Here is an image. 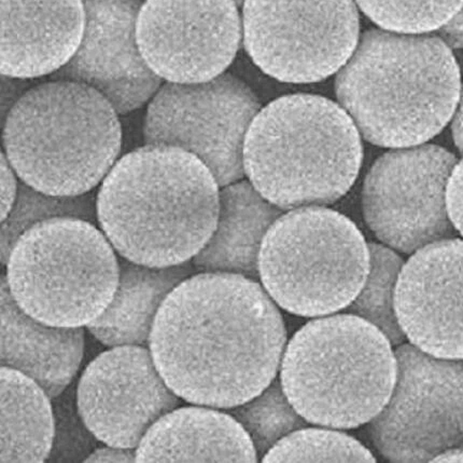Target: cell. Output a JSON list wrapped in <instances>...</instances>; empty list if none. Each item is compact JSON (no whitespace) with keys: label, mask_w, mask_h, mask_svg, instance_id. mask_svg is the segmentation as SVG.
I'll list each match as a JSON object with an SVG mask.
<instances>
[{"label":"cell","mask_w":463,"mask_h":463,"mask_svg":"<svg viewBox=\"0 0 463 463\" xmlns=\"http://www.w3.org/2000/svg\"><path fill=\"white\" fill-rule=\"evenodd\" d=\"M286 343L279 304L258 280L199 271L161 304L149 350L180 399L231 410L278 378Z\"/></svg>","instance_id":"6da1fadb"},{"label":"cell","mask_w":463,"mask_h":463,"mask_svg":"<svg viewBox=\"0 0 463 463\" xmlns=\"http://www.w3.org/2000/svg\"><path fill=\"white\" fill-rule=\"evenodd\" d=\"M220 186L199 158L146 144L116 162L98 191V222L116 252L144 266L192 262L216 229Z\"/></svg>","instance_id":"7a4b0ae2"},{"label":"cell","mask_w":463,"mask_h":463,"mask_svg":"<svg viewBox=\"0 0 463 463\" xmlns=\"http://www.w3.org/2000/svg\"><path fill=\"white\" fill-rule=\"evenodd\" d=\"M460 92L453 53L428 33L372 28L335 78L338 104L361 137L392 150L436 137L453 120Z\"/></svg>","instance_id":"3957f363"},{"label":"cell","mask_w":463,"mask_h":463,"mask_svg":"<svg viewBox=\"0 0 463 463\" xmlns=\"http://www.w3.org/2000/svg\"><path fill=\"white\" fill-rule=\"evenodd\" d=\"M363 158L361 134L347 111L314 94L286 95L262 107L242 154L247 179L285 212L340 200Z\"/></svg>","instance_id":"277c9868"},{"label":"cell","mask_w":463,"mask_h":463,"mask_svg":"<svg viewBox=\"0 0 463 463\" xmlns=\"http://www.w3.org/2000/svg\"><path fill=\"white\" fill-rule=\"evenodd\" d=\"M4 152L22 182L43 193H91L118 160V114L99 92L52 79L35 84L3 122Z\"/></svg>","instance_id":"5b68a950"},{"label":"cell","mask_w":463,"mask_h":463,"mask_svg":"<svg viewBox=\"0 0 463 463\" xmlns=\"http://www.w3.org/2000/svg\"><path fill=\"white\" fill-rule=\"evenodd\" d=\"M282 389L313 425L354 429L369 423L392 398L398 376L393 344L353 313L308 322L287 344Z\"/></svg>","instance_id":"8992f818"},{"label":"cell","mask_w":463,"mask_h":463,"mask_svg":"<svg viewBox=\"0 0 463 463\" xmlns=\"http://www.w3.org/2000/svg\"><path fill=\"white\" fill-rule=\"evenodd\" d=\"M5 266L18 306L42 323L67 329L98 320L120 276L116 250L103 231L72 217L32 226L15 241Z\"/></svg>","instance_id":"52a82bcc"},{"label":"cell","mask_w":463,"mask_h":463,"mask_svg":"<svg viewBox=\"0 0 463 463\" xmlns=\"http://www.w3.org/2000/svg\"><path fill=\"white\" fill-rule=\"evenodd\" d=\"M369 270L364 235L352 220L326 207L282 213L259 256L265 291L286 312L307 318L346 310Z\"/></svg>","instance_id":"ba28073f"},{"label":"cell","mask_w":463,"mask_h":463,"mask_svg":"<svg viewBox=\"0 0 463 463\" xmlns=\"http://www.w3.org/2000/svg\"><path fill=\"white\" fill-rule=\"evenodd\" d=\"M241 21L253 63L287 83L335 75L360 39L355 0H245Z\"/></svg>","instance_id":"9c48e42d"},{"label":"cell","mask_w":463,"mask_h":463,"mask_svg":"<svg viewBox=\"0 0 463 463\" xmlns=\"http://www.w3.org/2000/svg\"><path fill=\"white\" fill-rule=\"evenodd\" d=\"M261 101L225 72L205 82H165L149 101L146 144L178 147L199 158L220 186L244 179V144Z\"/></svg>","instance_id":"30bf717a"},{"label":"cell","mask_w":463,"mask_h":463,"mask_svg":"<svg viewBox=\"0 0 463 463\" xmlns=\"http://www.w3.org/2000/svg\"><path fill=\"white\" fill-rule=\"evenodd\" d=\"M397 381L368 432L392 462H431L463 446V360L433 357L411 343L394 350Z\"/></svg>","instance_id":"8fae6325"},{"label":"cell","mask_w":463,"mask_h":463,"mask_svg":"<svg viewBox=\"0 0 463 463\" xmlns=\"http://www.w3.org/2000/svg\"><path fill=\"white\" fill-rule=\"evenodd\" d=\"M457 161L443 147L425 143L393 149L373 163L364 183L363 210L383 245L413 254L456 238L446 194Z\"/></svg>","instance_id":"7c38bea8"},{"label":"cell","mask_w":463,"mask_h":463,"mask_svg":"<svg viewBox=\"0 0 463 463\" xmlns=\"http://www.w3.org/2000/svg\"><path fill=\"white\" fill-rule=\"evenodd\" d=\"M137 35L146 63L162 81L205 82L234 61L242 21L234 0H146Z\"/></svg>","instance_id":"4fadbf2b"},{"label":"cell","mask_w":463,"mask_h":463,"mask_svg":"<svg viewBox=\"0 0 463 463\" xmlns=\"http://www.w3.org/2000/svg\"><path fill=\"white\" fill-rule=\"evenodd\" d=\"M76 402L83 422L99 442L132 449L180 404L150 350L141 346L112 347L94 359L79 381Z\"/></svg>","instance_id":"5bb4252c"},{"label":"cell","mask_w":463,"mask_h":463,"mask_svg":"<svg viewBox=\"0 0 463 463\" xmlns=\"http://www.w3.org/2000/svg\"><path fill=\"white\" fill-rule=\"evenodd\" d=\"M141 0H84L86 30L77 53L51 76L87 84L109 101L118 115L140 109L162 86L137 43Z\"/></svg>","instance_id":"9a60e30c"},{"label":"cell","mask_w":463,"mask_h":463,"mask_svg":"<svg viewBox=\"0 0 463 463\" xmlns=\"http://www.w3.org/2000/svg\"><path fill=\"white\" fill-rule=\"evenodd\" d=\"M394 309L413 346L463 360V240H440L411 254L399 275Z\"/></svg>","instance_id":"2e32d148"},{"label":"cell","mask_w":463,"mask_h":463,"mask_svg":"<svg viewBox=\"0 0 463 463\" xmlns=\"http://www.w3.org/2000/svg\"><path fill=\"white\" fill-rule=\"evenodd\" d=\"M86 24L84 0H2V75H54L76 54Z\"/></svg>","instance_id":"e0dca14e"},{"label":"cell","mask_w":463,"mask_h":463,"mask_svg":"<svg viewBox=\"0 0 463 463\" xmlns=\"http://www.w3.org/2000/svg\"><path fill=\"white\" fill-rule=\"evenodd\" d=\"M2 366L24 372L51 400L70 387L83 359L82 327L50 326L28 315L15 303L7 276L0 285Z\"/></svg>","instance_id":"ac0fdd59"},{"label":"cell","mask_w":463,"mask_h":463,"mask_svg":"<svg viewBox=\"0 0 463 463\" xmlns=\"http://www.w3.org/2000/svg\"><path fill=\"white\" fill-rule=\"evenodd\" d=\"M255 445L230 413L217 409L169 411L145 434L137 462H257Z\"/></svg>","instance_id":"d6986e66"},{"label":"cell","mask_w":463,"mask_h":463,"mask_svg":"<svg viewBox=\"0 0 463 463\" xmlns=\"http://www.w3.org/2000/svg\"><path fill=\"white\" fill-rule=\"evenodd\" d=\"M241 179L220 188L219 217L212 238L192 259L196 271L229 273L259 280V256L265 236L282 213Z\"/></svg>","instance_id":"ffe728a7"},{"label":"cell","mask_w":463,"mask_h":463,"mask_svg":"<svg viewBox=\"0 0 463 463\" xmlns=\"http://www.w3.org/2000/svg\"><path fill=\"white\" fill-rule=\"evenodd\" d=\"M120 276L114 299L98 320L87 326L109 347L149 344L152 326L168 294L194 275L192 262L156 268L118 258Z\"/></svg>","instance_id":"44dd1931"},{"label":"cell","mask_w":463,"mask_h":463,"mask_svg":"<svg viewBox=\"0 0 463 463\" xmlns=\"http://www.w3.org/2000/svg\"><path fill=\"white\" fill-rule=\"evenodd\" d=\"M2 455L0 462H43L55 437L49 395L35 381L2 366Z\"/></svg>","instance_id":"7402d4cb"},{"label":"cell","mask_w":463,"mask_h":463,"mask_svg":"<svg viewBox=\"0 0 463 463\" xmlns=\"http://www.w3.org/2000/svg\"><path fill=\"white\" fill-rule=\"evenodd\" d=\"M369 275L346 313L368 320L398 347L406 341L394 309L395 289L404 261L399 252L385 245L369 244Z\"/></svg>","instance_id":"603a6c76"},{"label":"cell","mask_w":463,"mask_h":463,"mask_svg":"<svg viewBox=\"0 0 463 463\" xmlns=\"http://www.w3.org/2000/svg\"><path fill=\"white\" fill-rule=\"evenodd\" d=\"M72 217L98 222V193L64 197L43 193L22 182L18 199L7 219L2 223V263L7 264L9 254L19 236L32 226L52 218Z\"/></svg>","instance_id":"cb8c5ba5"},{"label":"cell","mask_w":463,"mask_h":463,"mask_svg":"<svg viewBox=\"0 0 463 463\" xmlns=\"http://www.w3.org/2000/svg\"><path fill=\"white\" fill-rule=\"evenodd\" d=\"M229 410L245 429L261 459L280 439L308 425L288 400L279 378L256 398Z\"/></svg>","instance_id":"d4e9b609"},{"label":"cell","mask_w":463,"mask_h":463,"mask_svg":"<svg viewBox=\"0 0 463 463\" xmlns=\"http://www.w3.org/2000/svg\"><path fill=\"white\" fill-rule=\"evenodd\" d=\"M263 462H375L358 439L331 428H302L275 444Z\"/></svg>","instance_id":"484cf974"},{"label":"cell","mask_w":463,"mask_h":463,"mask_svg":"<svg viewBox=\"0 0 463 463\" xmlns=\"http://www.w3.org/2000/svg\"><path fill=\"white\" fill-rule=\"evenodd\" d=\"M383 30L427 34L439 30L462 7L463 0H355Z\"/></svg>","instance_id":"4316f807"},{"label":"cell","mask_w":463,"mask_h":463,"mask_svg":"<svg viewBox=\"0 0 463 463\" xmlns=\"http://www.w3.org/2000/svg\"><path fill=\"white\" fill-rule=\"evenodd\" d=\"M54 400L55 437L49 459L53 462L84 461L96 449V439L83 422L66 391Z\"/></svg>","instance_id":"83f0119b"},{"label":"cell","mask_w":463,"mask_h":463,"mask_svg":"<svg viewBox=\"0 0 463 463\" xmlns=\"http://www.w3.org/2000/svg\"><path fill=\"white\" fill-rule=\"evenodd\" d=\"M446 202H448L451 223H453L457 233L463 236V159L457 161L454 170L451 172Z\"/></svg>","instance_id":"f1b7e54d"},{"label":"cell","mask_w":463,"mask_h":463,"mask_svg":"<svg viewBox=\"0 0 463 463\" xmlns=\"http://www.w3.org/2000/svg\"><path fill=\"white\" fill-rule=\"evenodd\" d=\"M21 179L11 166L7 156L2 154V223L7 219L18 199Z\"/></svg>","instance_id":"f546056e"},{"label":"cell","mask_w":463,"mask_h":463,"mask_svg":"<svg viewBox=\"0 0 463 463\" xmlns=\"http://www.w3.org/2000/svg\"><path fill=\"white\" fill-rule=\"evenodd\" d=\"M30 79L2 75V120L8 116L20 99L32 88Z\"/></svg>","instance_id":"4dcf8cb0"},{"label":"cell","mask_w":463,"mask_h":463,"mask_svg":"<svg viewBox=\"0 0 463 463\" xmlns=\"http://www.w3.org/2000/svg\"><path fill=\"white\" fill-rule=\"evenodd\" d=\"M84 462H137V450L107 445L96 449Z\"/></svg>","instance_id":"1f68e13d"},{"label":"cell","mask_w":463,"mask_h":463,"mask_svg":"<svg viewBox=\"0 0 463 463\" xmlns=\"http://www.w3.org/2000/svg\"><path fill=\"white\" fill-rule=\"evenodd\" d=\"M439 33L450 49H463V5L458 13L439 28Z\"/></svg>","instance_id":"d6a6232c"},{"label":"cell","mask_w":463,"mask_h":463,"mask_svg":"<svg viewBox=\"0 0 463 463\" xmlns=\"http://www.w3.org/2000/svg\"><path fill=\"white\" fill-rule=\"evenodd\" d=\"M451 133H453L457 149L463 155V87H461L458 104H457L453 122H451Z\"/></svg>","instance_id":"836d02e7"},{"label":"cell","mask_w":463,"mask_h":463,"mask_svg":"<svg viewBox=\"0 0 463 463\" xmlns=\"http://www.w3.org/2000/svg\"><path fill=\"white\" fill-rule=\"evenodd\" d=\"M431 462H463V446L443 451L434 457Z\"/></svg>","instance_id":"e575fe53"}]
</instances>
